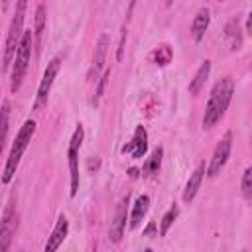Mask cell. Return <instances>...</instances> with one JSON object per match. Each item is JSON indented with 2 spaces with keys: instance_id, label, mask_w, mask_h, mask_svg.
Returning a JSON list of instances; mask_svg holds the SVG:
<instances>
[{
  "instance_id": "2",
  "label": "cell",
  "mask_w": 252,
  "mask_h": 252,
  "mask_svg": "<svg viewBox=\"0 0 252 252\" xmlns=\"http://www.w3.org/2000/svg\"><path fill=\"white\" fill-rule=\"evenodd\" d=\"M33 132H35V122H33V120H26L24 126L20 128V132H18V136H16V140H14V144H12V150H10V156H8L4 173H2V181H4V183H10V181H12V177H14L16 169H18V165H20V159H22V156H24L28 144L32 142Z\"/></svg>"
},
{
  "instance_id": "11",
  "label": "cell",
  "mask_w": 252,
  "mask_h": 252,
  "mask_svg": "<svg viewBox=\"0 0 252 252\" xmlns=\"http://www.w3.org/2000/svg\"><path fill=\"white\" fill-rule=\"evenodd\" d=\"M67 232H69V222H67L65 215H61V217L57 219V222H55V228H53L51 236H49V238H47V242H45V250H47V252L57 250V248L61 246V242L65 240Z\"/></svg>"
},
{
  "instance_id": "26",
  "label": "cell",
  "mask_w": 252,
  "mask_h": 252,
  "mask_svg": "<svg viewBox=\"0 0 252 252\" xmlns=\"http://www.w3.org/2000/svg\"><path fill=\"white\" fill-rule=\"evenodd\" d=\"M220 2H222V0H220Z\"/></svg>"
},
{
  "instance_id": "20",
  "label": "cell",
  "mask_w": 252,
  "mask_h": 252,
  "mask_svg": "<svg viewBox=\"0 0 252 252\" xmlns=\"http://www.w3.org/2000/svg\"><path fill=\"white\" fill-rule=\"evenodd\" d=\"M45 6L43 4H39L37 6V10H35V30H33V33H35V37L37 39H41V35H43V28H45Z\"/></svg>"
},
{
  "instance_id": "24",
  "label": "cell",
  "mask_w": 252,
  "mask_h": 252,
  "mask_svg": "<svg viewBox=\"0 0 252 252\" xmlns=\"http://www.w3.org/2000/svg\"><path fill=\"white\" fill-rule=\"evenodd\" d=\"M108 79H110V71L106 69L104 73H102V77H100V81H98V87H96V96H94V102H98V98L104 94V89H106V83H108Z\"/></svg>"
},
{
  "instance_id": "1",
  "label": "cell",
  "mask_w": 252,
  "mask_h": 252,
  "mask_svg": "<svg viewBox=\"0 0 252 252\" xmlns=\"http://www.w3.org/2000/svg\"><path fill=\"white\" fill-rule=\"evenodd\" d=\"M232 94H234V83L230 77H224L220 79L213 91H211V96H209V102H207V108H205V116H203V128H213L226 112L230 100H232Z\"/></svg>"
},
{
  "instance_id": "3",
  "label": "cell",
  "mask_w": 252,
  "mask_h": 252,
  "mask_svg": "<svg viewBox=\"0 0 252 252\" xmlns=\"http://www.w3.org/2000/svg\"><path fill=\"white\" fill-rule=\"evenodd\" d=\"M26 0H18L16 4V14L10 22V28H8V35H6V45H4V55H2V67L8 69L14 55H16V49H18V43L22 39V33H24V20H26Z\"/></svg>"
},
{
  "instance_id": "10",
  "label": "cell",
  "mask_w": 252,
  "mask_h": 252,
  "mask_svg": "<svg viewBox=\"0 0 252 252\" xmlns=\"http://www.w3.org/2000/svg\"><path fill=\"white\" fill-rule=\"evenodd\" d=\"M146 150H148V132H146L144 126H138L136 132H134L132 142L126 144V146L122 148V152H124V154H130L134 159H140V158L146 154Z\"/></svg>"
},
{
  "instance_id": "12",
  "label": "cell",
  "mask_w": 252,
  "mask_h": 252,
  "mask_svg": "<svg viewBox=\"0 0 252 252\" xmlns=\"http://www.w3.org/2000/svg\"><path fill=\"white\" fill-rule=\"evenodd\" d=\"M205 171H207L205 163H199V165L195 167V171L191 173V177H189V181H187V185H185V191H183V201H185V203H191V201H193V197L197 195V191H199V187H201V181H203Z\"/></svg>"
},
{
  "instance_id": "4",
  "label": "cell",
  "mask_w": 252,
  "mask_h": 252,
  "mask_svg": "<svg viewBox=\"0 0 252 252\" xmlns=\"http://www.w3.org/2000/svg\"><path fill=\"white\" fill-rule=\"evenodd\" d=\"M30 55H32V30L24 32L22 33V39L18 43V49H16V55L12 59V85H10V91L16 93L26 77V71H28V63H30Z\"/></svg>"
},
{
  "instance_id": "13",
  "label": "cell",
  "mask_w": 252,
  "mask_h": 252,
  "mask_svg": "<svg viewBox=\"0 0 252 252\" xmlns=\"http://www.w3.org/2000/svg\"><path fill=\"white\" fill-rule=\"evenodd\" d=\"M209 22H211V12H209V8H201V10L195 14L193 24H191V35H193L195 41H201V39H203L207 28H209Z\"/></svg>"
},
{
  "instance_id": "9",
  "label": "cell",
  "mask_w": 252,
  "mask_h": 252,
  "mask_svg": "<svg viewBox=\"0 0 252 252\" xmlns=\"http://www.w3.org/2000/svg\"><path fill=\"white\" fill-rule=\"evenodd\" d=\"M128 201H130V195H126L118 209H116V215H114V220L110 224V240L112 242H120L122 236H124V228H126V217H128Z\"/></svg>"
},
{
  "instance_id": "17",
  "label": "cell",
  "mask_w": 252,
  "mask_h": 252,
  "mask_svg": "<svg viewBox=\"0 0 252 252\" xmlns=\"http://www.w3.org/2000/svg\"><path fill=\"white\" fill-rule=\"evenodd\" d=\"M8 126H10V102L4 100L0 108V154H2V148L8 136Z\"/></svg>"
},
{
  "instance_id": "16",
  "label": "cell",
  "mask_w": 252,
  "mask_h": 252,
  "mask_svg": "<svg viewBox=\"0 0 252 252\" xmlns=\"http://www.w3.org/2000/svg\"><path fill=\"white\" fill-rule=\"evenodd\" d=\"M209 73H211V61H203V63H201V67L197 69L195 77H193V79H191V83H189V93H191V94H197V93L201 91V87L205 85V81H207Z\"/></svg>"
},
{
  "instance_id": "7",
  "label": "cell",
  "mask_w": 252,
  "mask_h": 252,
  "mask_svg": "<svg viewBox=\"0 0 252 252\" xmlns=\"http://www.w3.org/2000/svg\"><path fill=\"white\" fill-rule=\"evenodd\" d=\"M16 230H18V213L14 209V203H8L0 220V252L10 248Z\"/></svg>"
},
{
  "instance_id": "6",
  "label": "cell",
  "mask_w": 252,
  "mask_h": 252,
  "mask_svg": "<svg viewBox=\"0 0 252 252\" xmlns=\"http://www.w3.org/2000/svg\"><path fill=\"white\" fill-rule=\"evenodd\" d=\"M59 67H61V57L55 55V57L47 63V67H45V71H43V79H41V83H39V87H37V96H35V102H33V108H35V110H39V108L47 102V96H49L53 79H55L57 73H59Z\"/></svg>"
},
{
  "instance_id": "19",
  "label": "cell",
  "mask_w": 252,
  "mask_h": 252,
  "mask_svg": "<svg viewBox=\"0 0 252 252\" xmlns=\"http://www.w3.org/2000/svg\"><path fill=\"white\" fill-rule=\"evenodd\" d=\"M177 213H179V209L173 205V207L163 215V219H161V222H159V234H161V236H165V234H167L169 226H171V224H173V220L177 219Z\"/></svg>"
},
{
  "instance_id": "8",
  "label": "cell",
  "mask_w": 252,
  "mask_h": 252,
  "mask_svg": "<svg viewBox=\"0 0 252 252\" xmlns=\"http://www.w3.org/2000/svg\"><path fill=\"white\" fill-rule=\"evenodd\" d=\"M230 146H232V132H226L220 142L217 144L215 152H213V158H211V163L207 167V175L209 177H215L220 173V169L224 167L226 159H228V154H230Z\"/></svg>"
},
{
  "instance_id": "22",
  "label": "cell",
  "mask_w": 252,
  "mask_h": 252,
  "mask_svg": "<svg viewBox=\"0 0 252 252\" xmlns=\"http://www.w3.org/2000/svg\"><path fill=\"white\" fill-rule=\"evenodd\" d=\"M169 59H171L169 47H167V45H159V47L156 49V61H158V65H167Z\"/></svg>"
},
{
  "instance_id": "15",
  "label": "cell",
  "mask_w": 252,
  "mask_h": 252,
  "mask_svg": "<svg viewBox=\"0 0 252 252\" xmlns=\"http://www.w3.org/2000/svg\"><path fill=\"white\" fill-rule=\"evenodd\" d=\"M150 207V197L148 195H140L136 199V203L132 205V213H130V228H136L140 224V220L144 219V215L148 213Z\"/></svg>"
},
{
  "instance_id": "23",
  "label": "cell",
  "mask_w": 252,
  "mask_h": 252,
  "mask_svg": "<svg viewBox=\"0 0 252 252\" xmlns=\"http://www.w3.org/2000/svg\"><path fill=\"white\" fill-rule=\"evenodd\" d=\"M226 37H232V41H230V49H238V47H240L242 37H240V33H238V28L232 30V24L226 26Z\"/></svg>"
},
{
  "instance_id": "18",
  "label": "cell",
  "mask_w": 252,
  "mask_h": 252,
  "mask_svg": "<svg viewBox=\"0 0 252 252\" xmlns=\"http://www.w3.org/2000/svg\"><path fill=\"white\" fill-rule=\"evenodd\" d=\"M161 148H158L154 154H152V158L144 163V173L146 175H154V173H158V169H159V163H161Z\"/></svg>"
},
{
  "instance_id": "14",
  "label": "cell",
  "mask_w": 252,
  "mask_h": 252,
  "mask_svg": "<svg viewBox=\"0 0 252 252\" xmlns=\"http://www.w3.org/2000/svg\"><path fill=\"white\" fill-rule=\"evenodd\" d=\"M106 51H108V33H100L96 47H94V59H93V67H94V77H98V73L104 67V59H106Z\"/></svg>"
},
{
  "instance_id": "5",
  "label": "cell",
  "mask_w": 252,
  "mask_h": 252,
  "mask_svg": "<svg viewBox=\"0 0 252 252\" xmlns=\"http://www.w3.org/2000/svg\"><path fill=\"white\" fill-rule=\"evenodd\" d=\"M83 138H85V130L81 124H77L71 136V142H69V150H67L69 173H71V197H75L79 191V148L83 144Z\"/></svg>"
},
{
  "instance_id": "27",
  "label": "cell",
  "mask_w": 252,
  "mask_h": 252,
  "mask_svg": "<svg viewBox=\"0 0 252 252\" xmlns=\"http://www.w3.org/2000/svg\"><path fill=\"white\" fill-rule=\"evenodd\" d=\"M0 2H2V0H0Z\"/></svg>"
},
{
  "instance_id": "21",
  "label": "cell",
  "mask_w": 252,
  "mask_h": 252,
  "mask_svg": "<svg viewBox=\"0 0 252 252\" xmlns=\"http://www.w3.org/2000/svg\"><path fill=\"white\" fill-rule=\"evenodd\" d=\"M242 195L246 199H250V195H252V167L244 169V175H242Z\"/></svg>"
},
{
  "instance_id": "25",
  "label": "cell",
  "mask_w": 252,
  "mask_h": 252,
  "mask_svg": "<svg viewBox=\"0 0 252 252\" xmlns=\"http://www.w3.org/2000/svg\"><path fill=\"white\" fill-rule=\"evenodd\" d=\"M154 230H156V224H154V222H150V224H148V228L144 230V234H146V236H152V232H154Z\"/></svg>"
}]
</instances>
